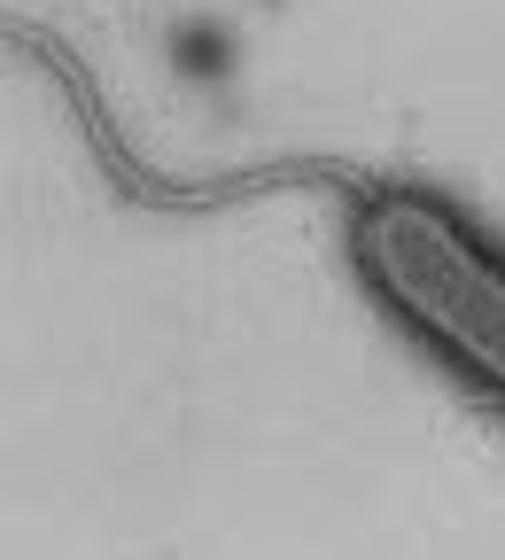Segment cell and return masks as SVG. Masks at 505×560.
Masks as SVG:
<instances>
[{
	"label": "cell",
	"instance_id": "1",
	"mask_svg": "<svg viewBox=\"0 0 505 560\" xmlns=\"http://www.w3.org/2000/svg\"><path fill=\"white\" fill-rule=\"evenodd\" d=\"M357 265L436 350L505 397V265L427 195H374L357 219Z\"/></svg>",
	"mask_w": 505,
	"mask_h": 560
}]
</instances>
